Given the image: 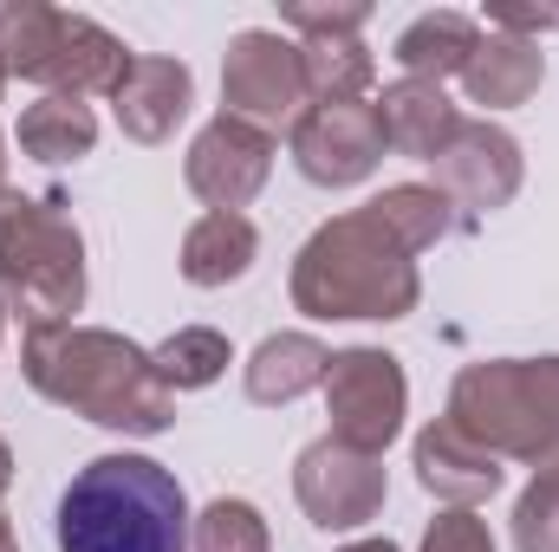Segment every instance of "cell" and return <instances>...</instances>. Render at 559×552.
<instances>
[{"label":"cell","instance_id":"obj_1","mask_svg":"<svg viewBox=\"0 0 559 552\" xmlns=\"http://www.w3.org/2000/svg\"><path fill=\"white\" fill-rule=\"evenodd\" d=\"M26 384L72 416L124 435H156L169 429V391L150 364V351L98 332V325H59V332H26Z\"/></svg>","mask_w":559,"mask_h":552},{"label":"cell","instance_id":"obj_2","mask_svg":"<svg viewBox=\"0 0 559 552\" xmlns=\"http://www.w3.org/2000/svg\"><path fill=\"white\" fill-rule=\"evenodd\" d=\"M59 552H189V494L150 455H98L59 494Z\"/></svg>","mask_w":559,"mask_h":552},{"label":"cell","instance_id":"obj_3","mask_svg":"<svg viewBox=\"0 0 559 552\" xmlns=\"http://www.w3.org/2000/svg\"><path fill=\"white\" fill-rule=\"evenodd\" d=\"M417 292V254L371 202L325 221L293 261V305L312 319H404Z\"/></svg>","mask_w":559,"mask_h":552},{"label":"cell","instance_id":"obj_4","mask_svg":"<svg viewBox=\"0 0 559 552\" xmlns=\"http://www.w3.org/2000/svg\"><path fill=\"white\" fill-rule=\"evenodd\" d=\"M0 299L26 319V332H59L85 305V241L52 195L0 202Z\"/></svg>","mask_w":559,"mask_h":552},{"label":"cell","instance_id":"obj_5","mask_svg":"<svg viewBox=\"0 0 559 552\" xmlns=\"http://www.w3.org/2000/svg\"><path fill=\"white\" fill-rule=\"evenodd\" d=\"M449 422L495 461H559V358L468 364L449 391Z\"/></svg>","mask_w":559,"mask_h":552},{"label":"cell","instance_id":"obj_6","mask_svg":"<svg viewBox=\"0 0 559 552\" xmlns=\"http://www.w3.org/2000/svg\"><path fill=\"white\" fill-rule=\"evenodd\" d=\"M0 65L46 85L52 98H92V92H118L131 46L85 13L20 0V7H0Z\"/></svg>","mask_w":559,"mask_h":552},{"label":"cell","instance_id":"obj_7","mask_svg":"<svg viewBox=\"0 0 559 552\" xmlns=\"http://www.w3.org/2000/svg\"><path fill=\"white\" fill-rule=\"evenodd\" d=\"M325 410H332V442L358 448V455H384L391 435L404 429L411 410V384H404V364L391 351H338L332 371H325Z\"/></svg>","mask_w":559,"mask_h":552},{"label":"cell","instance_id":"obj_8","mask_svg":"<svg viewBox=\"0 0 559 552\" xmlns=\"http://www.w3.org/2000/svg\"><path fill=\"white\" fill-rule=\"evenodd\" d=\"M222 98L228 118H248L274 137V124H299L306 111V59L299 39H280L267 26H248L228 39V65H222Z\"/></svg>","mask_w":559,"mask_h":552},{"label":"cell","instance_id":"obj_9","mask_svg":"<svg viewBox=\"0 0 559 552\" xmlns=\"http://www.w3.org/2000/svg\"><path fill=\"white\" fill-rule=\"evenodd\" d=\"M384 455H358L332 435H319L312 448H299V468H293V494L299 507L312 514V527L325 533H352L365 520H378L384 507Z\"/></svg>","mask_w":559,"mask_h":552},{"label":"cell","instance_id":"obj_10","mask_svg":"<svg viewBox=\"0 0 559 552\" xmlns=\"http://www.w3.org/2000/svg\"><path fill=\"white\" fill-rule=\"evenodd\" d=\"M267 169H274V137L248 118H228V111L189 143V163H182V176L209 202V215H241V202L261 195Z\"/></svg>","mask_w":559,"mask_h":552},{"label":"cell","instance_id":"obj_11","mask_svg":"<svg viewBox=\"0 0 559 552\" xmlns=\"http://www.w3.org/2000/svg\"><path fill=\"white\" fill-rule=\"evenodd\" d=\"M384 131L371 105H306L293 124V163L319 189H352L378 169Z\"/></svg>","mask_w":559,"mask_h":552},{"label":"cell","instance_id":"obj_12","mask_svg":"<svg viewBox=\"0 0 559 552\" xmlns=\"http://www.w3.org/2000/svg\"><path fill=\"white\" fill-rule=\"evenodd\" d=\"M436 189L449 202H462L468 215H488V208H508L514 189H521V143L508 137L501 124H468L449 137V149L436 156Z\"/></svg>","mask_w":559,"mask_h":552},{"label":"cell","instance_id":"obj_13","mask_svg":"<svg viewBox=\"0 0 559 552\" xmlns=\"http://www.w3.org/2000/svg\"><path fill=\"white\" fill-rule=\"evenodd\" d=\"M189 92H195V79H189V65H182V59L131 52L124 79H118V92H111L124 137L163 143L169 131H176V124H182V118H189Z\"/></svg>","mask_w":559,"mask_h":552},{"label":"cell","instance_id":"obj_14","mask_svg":"<svg viewBox=\"0 0 559 552\" xmlns=\"http://www.w3.org/2000/svg\"><path fill=\"white\" fill-rule=\"evenodd\" d=\"M371 111H378V131H384V149H397V156H423V163H436L449 137L462 131V111L449 105V92L442 85H423V79H397V85H384L378 98H371Z\"/></svg>","mask_w":559,"mask_h":552},{"label":"cell","instance_id":"obj_15","mask_svg":"<svg viewBox=\"0 0 559 552\" xmlns=\"http://www.w3.org/2000/svg\"><path fill=\"white\" fill-rule=\"evenodd\" d=\"M417 481L449 507H475V501H488L501 488V461L442 416V422H429L417 435Z\"/></svg>","mask_w":559,"mask_h":552},{"label":"cell","instance_id":"obj_16","mask_svg":"<svg viewBox=\"0 0 559 552\" xmlns=\"http://www.w3.org/2000/svg\"><path fill=\"white\" fill-rule=\"evenodd\" d=\"M540 79H547L540 46H534V39H508V33H488V39L475 46V59L462 65V92H468L475 105H488V111L527 105V98L540 92Z\"/></svg>","mask_w":559,"mask_h":552},{"label":"cell","instance_id":"obj_17","mask_svg":"<svg viewBox=\"0 0 559 552\" xmlns=\"http://www.w3.org/2000/svg\"><path fill=\"white\" fill-rule=\"evenodd\" d=\"M481 46V26L468 13H423L397 33V65L404 79H423V85H442V79H462V65L475 59Z\"/></svg>","mask_w":559,"mask_h":552},{"label":"cell","instance_id":"obj_18","mask_svg":"<svg viewBox=\"0 0 559 552\" xmlns=\"http://www.w3.org/2000/svg\"><path fill=\"white\" fill-rule=\"evenodd\" d=\"M325 371H332V351L306 332H280L261 338V351L248 358V397L254 404H293L306 391H325Z\"/></svg>","mask_w":559,"mask_h":552},{"label":"cell","instance_id":"obj_19","mask_svg":"<svg viewBox=\"0 0 559 552\" xmlns=\"http://www.w3.org/2000/svg\"><path fill=\"white\" fill-rule=\"evenodd\" d=\"M254 254H261V235L248 215H202L182 235V279L189 286H228L254 267Z\"/></svg>","mask_w":559,"mask_h":552},{"label":"cell","instance_id":"obj_20","mask_svg":"<svg viewBox=\"0 0 559 552\" xmlns=\"http://www.w3.org/2000/svg\"><path fill=\"white\" fill-rule=\"evenodd\" d=\"M299 59H306V92H312V105H365V92H371V79H378V59L365 52L358 33L299 39Z\"/></svg>","mask_w":559,"mask_h":552},{"label":"cell","instance_id":"obj_21","mask_svg":"<svg viewBox=\"0 0 559 552\" xmlns=\"http://www.w3.org/2000/svg\"><path fill=\"white\" fill-rule=\"evenodd\" d=\"M98 143V118L85 98H33L20 111V149L39 156V163H72V156H92Z\"/></svg>","mask_w":559,"mask_h":552},{"label":"cell","instance_id":"obj_22","mask_svg":"<svg viewBox=\"0 0 559 552\" xmlns=\"http://www.w3.org/2000/svg\"><path fill=\"white\" fill-rule=\"evenodd\" d=\"M150 364H156V377H163L169 397H176V391H202V384H215V377L228 371V338L209 332V325H182L176 338H163V345L150 351Z\"/></svg>","mask_w":559,"mask_h":552},{"label":"cell","instance_id":"obj_23","mask_svg":"<svg viewBox=\"0 0 559 552\" xmlns=\"http://www.w3.org/2000/svg\"><path fill=\"white\" fill-rule=\"evenodd\" d=\"M371 208L397 228V241L423 254V248H436L449 228H455V215H449V195L442 189H429V182H397V189H384V195H371Z\"/></svg>","mask_w":559,"mask_h":552},{"label":"cell","instance_id":"obj_24","mask_svg":"<svg viewBox=\"0 0 559 552\" xmlns=\"http://www.w3.org/2000/svg\"><path fill=\"white\" fill-rule=\"evenodd\" d=\"M195 552H274L267 520L254 501H209V514L195 520Z\"/></svg>","mask_w":559,"mask_h":552},{"label":"cell","instance_id":"obj_25","mask_svg":"<svg viewBox=\"0 0 559 552\" xmlns=\"http://www.w3.org/2000/svg\"><path fill=\"white\" fill-rule=\"evenodd\" d=\"M514 547L521 552H559V461L534 468V488L514 507Z\"/></svg>","mask_w":559,"mask_h":552},{"label":"cell","instance_id":"obj_26","mask_svg":"<svg viewBox=\"0 0 559 552\" xmlns=\"http://www.w3.org/2000/svg\"><path fill=\"white\" fill-rule=\"evenodd\" d=\"M423 552H495V533H488V520L475 507H449V514L429 520Z\"/></svg>","mask_w":559,"mask_h":552},{"label":"cell","instance_id":"obj_27","mask_svg":"<svg viewBox=\"0 0 559 552\" xmlns=\"http://www.w3.org/2000/svg\"><path fill=\"white\" fill-rule=\"evenodd\" d=\"M293 33H306V39H338V33H365V7H306V0H293L286 13H280Z\"/></svg>","mask_w":559,"mask_h":552},{"label":"cell","instance_id":"obj_28","mask_svg":"<svg viewBox=\"0 0 559 552\" xmlns=\"http://www.w3.org/2000/svg\"><path fill=\"white\" fill-rule=\"evenodd\" d=\"M345 552H397V547H391V540H352Z\"/></svg>","mask_w":559,"mask_h":552},{"label":"cell","instance_id":"obj_29","mask_svg":"<svg viewBox=\"0 0 559 552\" xmlns=\"http://www.w3.org/2000/svg\"><path fill=\"white\" fill-rule=\"evenodd\" d=\"M7 481H13V455H7V442H0V494H7Z\"/></svg>","mask_w":559,"mask_h":552},{"label":"cell","instance_id":"obj_30","mask_svg":"<svg viewBox=\"0 0 559 552\" xmlns=\"http://www.w3.org/2000/svg\"><path fill=\"white\" fill-rule=\"evenodd\" d=\"M0 552H20V540H13V527L0 520Z\"/></svg>","mask_w":559,"mask_h":552},{"label":"cell","instance_id":"obj_31","mask_svg":"<svg viewBox=\"0 0 559 552\" xmlns=\"http://www.w3.org/2000/svg\"><path fill=\"white\" fill-rule=\"evenodd\" d=\"M0 202H7V156H0Z\"/></svg>","mask_w":559,"mask_h":552},{"label":"cell","instance_id":"obj_32","mask_svg":"<svg viewBox=\"0 0 559 552\" xmlns=\"http://www.w3.org/2000/svg\"><path fill=\"white\" fill-rule=\"evenodd\" d=\"M0 312H7V305H0Z\"/></svg>","mask_w":559,"mask_h":552}]
</instances>
